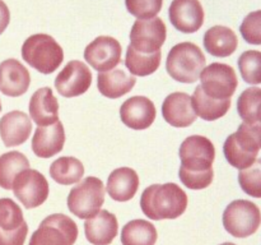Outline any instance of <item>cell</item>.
I'll list each match as a JSON object with an SVG mask.
<instances>
[{"label": "cell", "instance_id": "cell-25", "mask_svg": "<svg viewBox=\"0 0 261 245\" xmlns=\"http://www.w3.org/2000/svg\"><path fill=\"white\" fill-rule=\"evenodd\" d=\"M194 111H195L196 116L201 117L205 121H214L228 112L229 107H231V99L228 100H214L212 97L206 96L204 93L203 88L198 86L194 91L193 97Z\"/></svg>", "mask_w": 261, "mask_h": 245}, {"label": "cell", "instance_id": "cell-30", "mask_svg": "<svg viewBox=\"0 0 261 245\" xmlns=\"http://www.w3.org/2000/svg\"><path fill=\"white\" fill-rule=\"evenodd\" d=\"M223 153L228 163L240 171L250 167L257 160V155L237 139L236 134H231L223 144Z\"/></svg>", "mask_w": 261, "mask_h": 245}, {"label": "cell", "instance_id": "cell-28", "mask_svg": "<svg viewBox=\"0 0 261 245\" xmlns=\"http://www.w3.org/2000/svg\"><path fill=\"white\" fill-rule=\"evenodd\" d=\"M30 168V161L18 151L3 153L0 156V188L10 190L13 181L22 171Z\"/></svg>", "mask_w": 261, "mask_h": 245}, {"label": "cell", "instance_id": "cell-35", "mask_svg": "<svg viewBox=\"0 0 261 245\" xmlns=\"http://www.w3.org/2000/svg\"><path fill=\"white\" fill-rule=\"evenodd\" d=\"M240 32L247 43L261 45V10H255L245 17Z\"/></svg>", "mask_w": 261, "mask_h": 245}, {"label": "cell", "instance_id": "cell-29", "mask_svg": "<svg viewBox=\"0 0 261 245\" xmlns=\"http://www.w3.org/2000/svg\"><path fill=\"white\" fill-rule=\"evenodd\" d=\"M161 59H162L161 51L153 54H143L134 50L129 45L126 50V56H125V65L133 76L147 77L157 71L161 65Z\"/></svg>", "mask_w": 261, "mask_h": 245}, {"label": "cell", "instance_id": "cell-19", "mask_svg": "<svg viewBox=\"0 0 261 245\" xmlns=\"http://www.w3.org/2000/svg\"><path fill=\"white\" fill-rule=\"evenodd\" d=\"M32 133V121L23 111H10L0 119V138L7 147H17L27 142Z\"/></svg>", "mask_w": 261, "mask_h": 245}, {"label": "cell", "instance_id": "cell-3", "mask_svg": "<svg viewBox=\"0 0 261 245\" xmlns=\"http://www.w3.org/2000/svg\"><path fill=\"white\" fill-rule=\"evenodd\" d=\"M206 59L198 45L181 42L173 46L167 55L166 69L171 78L180 83H194L205 68Z\"/></svg>", "mask_w": 261, "mask_h": 245}, {"label": "cell", "instance_id": "cell-9", "mask_svg": "<svg viewBox=\"0 0 261 245\" xmlns=\"http://www.w3.org/2000/svg\"><path fill=\"white\" fill-rule=\"evenodd\" d=\"M13 191L18 201L27 209L40 207L46 202L50 188L45 176L37 170L27 168L22 171L13 181Z\"/></svg>", "mask_w": 261, "mask_h": 245}, {"label": "cell", "instance_id": "cell-15", "mask_svg": "<svg viewBox=\"0 0 261 245\" xmlns=\"http://www.w3.org/2000/svg\"><path fill=\"white\" fill-rule=\"evenodd\" d=\"M168 17L173 27L182 33H194L204 23V9L199 0H172Z\"/></svg>", "mask_w": 261, "mask_h": 245}, {"label": "cell", "instance_id": "cell-36", "mask_svg": "<svg viewBox=\"0 0 261 245\" xmlns=\"http://www.w3.org/2000/svg\"><path fill=\"white\" fill-rule=\"evenodd\" d=\"M9 22H10L9 9H8L7 4H5L3 0H0V35L7 30Z\"/></svg>", "mask_w": 261, "mask_h": 245}, {"label": "cell", "instance_id": "cell-33", "mask_svg": "<svg viewBox=\"0 0 261 245\" xmlns=\"http://www.w3.org/2000/svg\"><path fill=\"white\" fill-rule=\"evenodd\" d=\"M239 183L247 195L261 198V160H256L250 167L240 171Z\"/></svg>", "mask_w": 261, "mask_h": 245}, {"label": "cell", "instance_id": "cell-10", "mask_svg": "<svg viewBox=\"0 0 261 245\" xmlns=\"http://www.w3.org/2000/svg\"><path fill=\"white\" fill-rule=\"evenodd\" d=\"M28 225L20 207L10 198H0V245H24Z\"/></svg>", "mask_w": 261, "mask_h": 245}, {"label": "cell", "instance_id": "cell-18", "mask_svg": "<svg viewBox=\"0 0 261 245\" xmlns=\"http://www.w3.org/2000/svg\"><path fill=\"white\" fill-rule=\"evenodd\" d=\"M28 111L37 127H48L59 121V101L50 87H42L32 94Z\"/></svg>", "mask_w": 261, "mask_h": 245}, {"label": "cell", "instance_id": "cell-7", "mask_svg": "<svg viewBox=\"0 0 261 245\" xmlns=\"http://www.w3.org/2000/svg\"><path fill=\"white\" fill-rule=\"evenodd\" d=\"M261 225L259 207L246 199L231 202L224 209L223 226L234 237H247L254 235Z\"/></svg>", "mask_w": 261, "mask_h": 245}, {"label": "cell", "instance_id": "cell-20", "mask_svg": "<svg viewBox=\"0 0 261 245\" xmlns=\"http://www.w3.org/2000/svg\"><path fill=\"white\" fill-rule=\"evenodd\" d=\"M65 144V130L61 121L48 127H37L32 138V151L37 157L50 158L61 152Z\"/></svg>", "mask_w": 261, "mask_h": 245}, {"label": "cell", "instance_id": "cell-26", "mask_svg": "<svg viewBox=\"0 0 261 245\" xmlns=\"http://www.w3.org/2000/svg\"><path fill=\"white\" fill-rule=\"evenodd\" d=\"M157 239V229L145 219H133L121 230L122 245H154Z\"/></svg>", "mask_w": 261, "mask_h": 245}, {"label": "cell", "instance_id": "cell-27", "mask_svg": "<svg viewBox=\"0 0 261 245\" xmlns=\"http://www.w3.org/2000/svg\"><path fill=\"white\" fill-rule=\"evenodd\" d=\"M84 175V166L78 158L64 156L54 161L50 166V176L61 185L79 183Z\"/></svg>", "mask_w": 261, "mask_h": 245}, {"label": "cell", "instance_id": "cell-13", "mask_svg": "<svg viewBox=\"0 0 261 245\" xmlns=\"http://www.w3.org/2000/svg\"><path fill=\"white\" fill-rule=\"evenodd\" d=\"M92 84V71L79 60H71L63 68L55 79V88L63 97L81 96Z\"/></svg>", "mask_w": 261, "mask_h": 245}, {"label": "cell", "instance_id": "cell-12", "mask_svg": "<svg viewBox=\"0 0 261 245\" xmlns=\"http://www.w3.org/2000/svg\"><path fill=\"white\" fill-rule=\"evenodd\" d=\"M121 45L110 36H99L94 38L84 50L87 63L99 73L114 69L121 61Z\"/></svg>", "mask_w": 261, "mask_h": 245}, {"label": "cell", "instance_id": "cell-16", "mask_svg": "<svg viewBox=\"0 0 261 245\" xmlns=\"http://www.w3.org/2000/svg\"><path fill=\"white\" fill-rule=\"evenodd\" d=\"M31 74L17 59H7L0 64V92L9 97H19L28 91Z\"/></svg>", "mask_w": 261, "mask_h": 245}, {"label": "cell", "instance_id": "cell-37", "mask_svg": "<svg viewBox=\"0 0 261 245\" xmlns=\"http://www.w3.org/2000/svg\"><path fill=\"white\" fill-rule=\"evenodd\" d=\"M221 245H236V244H233V242H223V244Z\"/></svg>", "mask_w": 261, "mask_h": 245}, {"label": "cell", "instance_id": "cell-5", "mask_svg": "<svg viewBox=\"0 0 261 245\" xmlns=\"http://www.w3.org/2000/svg\"><path fill=\"white\" fill-rule=\"evenodd\" d=\"M105 185L101 179L88 176L76 184L68 195V208L81 219L93 217L101 211L105 203Z\"/></svg>", "mask_w": 261, "mask_h": 245}, {"label": "cell", "instance_id": "cell-39", "mask_svg": "<svg viewBox=\"0 0 261 245\" xmlns=\"http://www.w3.org/2000/svg\"><path fill=\"white\" fill-rule=\"evenodd\" d=\"M0 112H2V102H0Z\"/></svg>", "mask_w": 261, "mask_h": 245}, {"label": "cell", "instance_id": "cell-34", "mask_svg": "<svg viewBox=\"0 0 261 245\" xmlns=\"http://www.w3.org/2000/svg\"><path fill=\"white\" fill-rule=\"evenodd\" d=\"M127 12L138 19H150L161 12L163 0H125Z\"/></svg>", "mask_w": 261, "mask_h": 245}, {"label": "cell", "instance_id": "cell-2", "mask_svg": "<svg viewBox=\"0 0 261 245\" xmlns=\"http://www.w3.org/2000/svg\"><path fill=\"white\" fill-rule=\"evenodd\" d=\"M140 208L153 221L178 218L188 208V194L175 183L153 184L143 191Z\"/></svg>", "mask_w": 261, "mask_h": 245}, {"label": "cell", "instance_id": "cell-24", "mask_svg": "<svg viewBox=\"0 0 261 245\" xmlns=\"http://www.w3.org/2000/svg\"><path fill=\"white\" fill-rule=\"evenodd\" d=\"M239 46V38L231 28L226 26H214L204 35V47L216 58L231 56Z\"/></svg>", "mask_w": 261, "mask_h": 245}, {"label": "cell", "instance_id": "cell-4", "mask_svg": "<svg viewBox=\"0 0 261 245\" xmlns=\"http://www.w3.org/2000/svg\"><path fill=\"white\" fill-rule=\"evenodd\" d=\"M22 58L33 69L42 74H51L64 61L63 47L46 33L32 35L22 46Z\"/></svg>", "mask_w": 261, "mask_h": 245}, {"label": "cell", "instance_id": "cell-8", "mask_svg": "<svg viewBox=\"0 0 261 245\" xmlns=\"http://www.w3.org/2000/svg\"><path fill=\"white\" fill-rule=\"evenodd\" d=\"M199 78L204 93L214 100L231 99L239 86L234 69L223 63H212L205 66Z\"/></svg>", "mask_w": 261, "mask_h": 245}, {"label": "cell", "instance_id": "cell-38", "mask_svg": "<svg viewBox=\"0 0 261 245\" xmlns=\"http://www.w3.org/2000/svg\"><path fill=\"white\" fill-rule=\"evenodd\" d=\"M259 121H261V109H260V112H259Z\"/></svg>", "mask_w": 261, "mask_h": 245}, {"label": "cell", "instance_id": "cell-14", "mask_svg": "<svg viewBox=\"0 0 261 245\" xmlns=\"http://www.w3.org/2000/svg\"><path fill=\"white\" fill-rule=\"evenodd\" d=\"M155 116L154 104L145 96L130 97L120 107V119L130 129H148L154 122Z\"/></svg>", "mask_w": 261, "mask_h": 245}, {"label": "cell", "instance_id": "cell-11", "mask_svg": "<svg viewBox=\"0 0 261 245\" xmlns=\"http://www.w3.org/2000/svg\"><path fill=\"white\" fill-rule=\"evenodd\" d=\"M167 36V28L161 18L138 19L130 31V46L143 54L161 51Z\"/></svg>", "mask_w": 261, "mask_h": 245}, {"label": "cell", "instance_id": "cell-31", "mask_svg": "<svg viewBox=\"0 0 261 245\" xmlns=\"http://www.w3.org/2000/svg\"><path fill=\"white\" fill-rule=\"evenodd\" d=\"M261 109V88L251 87L240 94L237 100V112L244 122L259 121Z\"/></svg>", "mask_w": 261, "mask_h": 245}, {"label": "cell", "instance_id": "cell-17", "mask_svg": "<svg viewBox=\"0 0 261 245\" xmlns=\"http://www.w3.org/2000/svg\"><path fill=\"white\" fill-rule=\"evenodd\" d=\"M162 116L166 122L175 128L190 127L198 117L191 97L185 92H173L166 97L162 104Z\"/></svg>", "mask_w": 261, "mask_h": 245}, {"label": "cell", "instance_id": "cell-6", "mask_svg": "<svg viewBox=\"0 0 261 245\" xmlns=\"http://www.w3.org/2000/svg\"><path fill=\"white\" fill-rule=\"evenodd\" d=\"M76 237L78 226L75 222L63 213H54L42 219L28 245H74Z\"/></svg>", "mask_w": 261, "mask_h": 245}, {"label": "cell", "instance_id": "cell-23", "mask_svg": "<svg viewBox=\"0 0 261 245\" xmlns=\"http://www.w3.org/2000/svg\"><path fill=\"white\" fill-rule=\"evenodd\" d=\"M137 79L132 74H127L124 69H114V70L98 73L97 87L102 96L109 99H120L129 93L134 88Z\"/></svg>", "mask_w": 261, "mask_h": 245}, {"label": "cell", "instance_id": "cell-22", "mask_svg": "<svg viewBox=\"0 0 261 245\" xmlns=\"http://www.w3.org/2000/svg\"><path fill=\"white\" fill-rule=\"evenodd\" d=\"M139 188V176L134 168L119 167L107 179V193L114 201L127 202L134 198Z\"/></svg>", "mask_w": 261, "mask_h": 245}, {"label": "cell", "instance_id": "cell-21", "mask_svg": "<svg viewBox=\"0 0 261 245\" xmlns=\"http://www.w3.org/2000/svg\"><path fill=\"white\" fill-rule=\"evenodd\" d=\"M86 237L93 245H110L119 232L117 218L114 213L101 209L84 222Z\"/></svg>", "mask_w": 261, "mask_h": 245}, {"label": "cell", "instance_id": "cell-32", "mask_svg": "<svg viewBox=\"0 0 261 245\" xmlns=\"http://www.w3.org/2000/svg\"><path fill=\"white\" fill-rule=\"evenodd\" d=\"M242 79L249 84L261 83V51L247 50L239 58Z\"/></svg>", "mask_w": 261, "mask_h": 245}, {"label": "cell", "instance_id": "cell-1", "mask_svg": "<svg viewBox=\"0 0 261 245\" xmlns=\"http://www.w3.org/2000/svg\"><path fill=\"white\" fill-rule=\"evenodd\" d=\"M178 155L181 183L191 190L208 188L214 178L213 162L216 158V148L212 140L203 135H190L181 143Z\"/></svg>", "mask_w": 261, "mask_h": 245}]
</instances>
